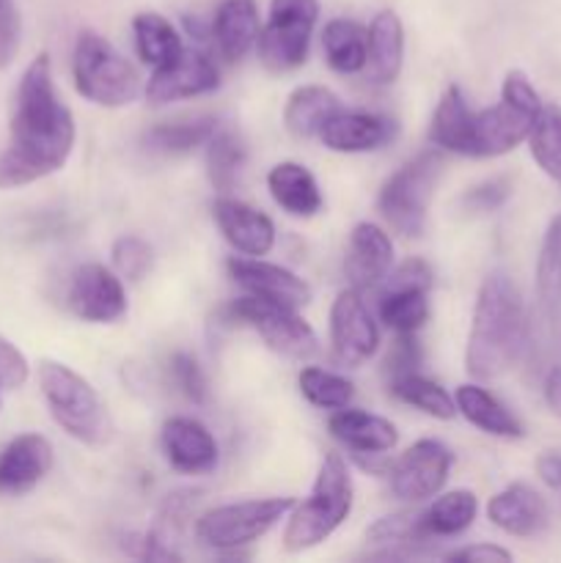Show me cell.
Returning a JSON list of instances; mask_svg holds the SVG:
<instances>
[{
	"instance_id": "cell-1",
	"label": "cell",
	"mask_w": 561,
	"mask_h": 563,
	"mask_svg": "<svg viewBox=\"0 0 561 563\" xmlns=\"http://www.w3.org/2000/svg\"><path fill=\"white\" fill-rule=\"evenodd\" d=\"M75 137V115L55 88L50 55H36L14 93L9 141L0 148V190L33 185L64 168Z\"/></svg>"
},
{
	"instance_id": "cell-2",
	"label": "cell",
	"mask_w": 561,
	"mask_h": 563,
	"mask_svg": "<svg viewBox=\"0 0 561 563\" xmlns=\"http://www.w3.org/2000/svg\"><path fill=\"white\" fill-rule=\"evenodd\" d=\"M542 113V99L522 71H509L501 88V102L471 110L460 86H449L435 108L429 137L435 146L462 157H498L528 141L534 121Z\"/></svg>"
},
{
	"instance_id": "cell-3",
	"label": "cell",
	"mask_w": 561,
	"mask_h": 563,
	"mask_svg": "<svg viewBox=\"0 0 561 563\" xmlns=\"http://www.w3.org/2000/svg\"><path fill=\"white\" fill-rule=\"evenodd\" d=\"M531 328L517 286L504 273L490 275L482 284L473 308L471 333L465 346L468 374L495 379L515 368L526 355Z\"/></svg>"
},
{
	"instance_id": "cell-4",
	"label": "cell",
	"mask_w": 561,
	"mask_h": 563,
	"mask_svg": "<svg viewBox=\"0 0 561 563\" xmlns=\"http://www.w3.org/2000/svg\"><path fill=\"white\" fill-rule=\"evenodd\" d=\"M38 388H42L53 421L69 438L82 445H105L113 434L108 407L102 405L88 379L58 361L38 363Z\"/></svg>"
},
{
	"instance_id": "cell-5",
	"label": "cell",
	"mask_w": 561,
	"mask_h": 563,
	"mask_svg": "<svg viewBox=\"0 0 561 563\" xmlns=\"http://www.w3.org/2000/svg\"><path fill=\"white\" fill-rule=\"evenodd\" d=\"M352 511V478L339 454H328L317 473L311 495L295 506L284 531L286 553H302L333 537Z\"/></svg>"
},
{
	"instance_id": "cell-6",
	"label": "cell",
	"mask_w": 561,
	"mask_h": 563,
	"mask_svg": "<svg viewBox=\"0 0 561 563\" xmlns=\"http://www.w3.org/2000/svg\"><path fill=\"white\" fill-rule=\"evenodd\" d=\"M72 75L77 93L99 108H124L141 93L135 66L108 38L94 31H82L77 36Z\"/></svg>"
},
{
	"instance_id": "cell-7",
	"label": "cell",
	"mask_w": 561,
	"mask_h": 563,
	"mask_svg": "<svg viewBox=\"0 0 561 563\" xmlns=\"http://www.w3.org/2000/svg\"><path fill=\"white\" fill-rule=\"evenodd\" d=\"M438 152H427L421 157L402 165L394 176L383 185L377 198V209L385 223L402 236H421L427 229L429 201H432L435 181L440 176Z\"/></svg>"
},
{
	"instance_id": "cell-8",
	"label": "cell",
	"mask_w": 561,
	"mask_h": 563,
	"mask_svg": "<svg viewBox=\"0 0 561 563\" xmlns=\"http://www.w3.org/2000/svg\"><path fill=\"white\" fill-rule=\"evenodd\" d=\"M295 509L292 498H264V500H242V504L218 506L198 517L196 539L209 550L248 548L256 539H262L270 528L278 526L286 511Z\"/></svg>"
},
{
	"instance_id": "cell-9",
	"label": "cell",
	"mask_w": 561,
	"mask_h": 563,
	"mask_svg": "<svg viewBox=\"0 0 561 563\" xmlns=\"http://www.w3.org/2000/svg\"><path fill=\"white\" fill-rule=\"evenodd\" d=\"M317 20L319 0H273L267 25L262 27L256 42L262 64L278 75L306 64Z\"/></svg>"
},
{
	"instance_id": "cell-10",
	"label": "cell",
	"mask_w": 561,
	"mask_h": 563,
	"mask_svg": "<svg viewBox=\"0 0 561 563\" xmlns=\"http://www.w3.org/2000/svg\"><path fill=\"white\" fill-rule=\"evenodd\" d=\"M229 313L237 322L256 330L264 344L278 352V355L292 357V361H311L319 352L317 333L297 313V308L264 300V297L256 295H245L231 302Z\"/></svg>"
},
{
	"instance_id": "cell-11",
	"label": "cell",
	"mask_w": 561,
	"mask_h": 563,
	"mask_svg": "<svg viewBox=\"0 0 561 563\" xmlns=\"http://www.w3.org/2000/svg\"><path fill=\"white\" fill-rule=\"evenodd\" d=\"M451 465H454V454L443 443L418 440L402 454L396 465H391V493L410 504L435 498L449 482Z\"/></svg>"
},
{
	"instance_id": "cell-12",
	"label": "cell",
	"mask_w": 561,
	"mask_h": 563,
	"mask_svg": "<svg viewBox=\"0 0 561 563\" xmlns=\"http://www.w3.org/2000/svg\"><path fill=\"white\" fill-rule=\"evenodd\" d=\"M330 341H333L336 357L346 366H361L377 352V322H374L361 289H355V286L339 291V297L333 300V308H330Z\"/></svg>"
},
{
	"instance_id": "cell-13",
	"label": "cell",
	"mask_w": 561,
	"mask_h": 563,
	"mask_svg": "<svg viewBox=\"0 0 561 563\" xmlns=\"http://www.w3.org/2000/svg\"><path fill=\"white\" fill-rule=\"evenodd\" d=\"M220 86V71L212 58L198 49H182L174 60L154 69L148 77L146 99L152 104L179 102V99L201 97V93L215 91Z\"/></svg>"
},
{
	"instance_id": "cell-14",
	"label": "cell",
	"mask_w": 561,
	"mask_h": 563,
	"mask_svg": "<svg viewBox=\"0 0 561 563\" xmlns=\"http://www.w3.org/2000/svg\"><path fill=\"white\" fill-rule=\"evenodd\" d=\"M69 308L82 322L108 324L127 313V295L121 278L102 264H82L69 284Z\"/></svg>"
},
{
	"instance_id": "cell-15",
	"label": "cell",
	"mask_w": 561,
	"mask_h": 563,
	"mask_svg": "<svg viewBox=\"0 0 561 563\" xmlns=\"http://www.w3.org/2000/svg\"><path fill=\"white\" fill-rule=\"evenodd\" d=\"M53 467V445L44 434L25 432L0 451V495L20 498L36 489Z\"/></svg>"
},
{
	"instance_id": "cell-16",
	"label": "cell",
	"mask_w": 561,
	"mask_h": 563,
	"mask_svg": "<svg viewBox=\"0 0 561 563\" xmlns=\"http://www.w3.org/2000/svg\"><path fill=\"white\" fill-rule=\"evenodd\" d=\"M163 451L170 467L187 476H204L218 467V443L196 418L176 416L163 423Z\"/></svg>"
},
{
	"instance_id": "cell-17",
	"label": "cell",
	"mask_w": 561,
	"mask_h": 563,
	"mask_svg": "<svg viewBox=\"0 0 561 563\" xmlns=\"http://www.w3.org/2000/svg\"><path fill=\"white\" fill-rule=\"evenodd\" d=\"M229 275L248 291V295L264 297V300L284 302V306L302 308L311 300V289L302 278H297L292 269L280 264L262 262V256L251 258H229Z\"/></svg>"
},
{
	"instance_id": "cell-18",
	"label": "cell",
	"mask_w": 561,
	"mask_h": 563,
	"mask_svg": "<svg viewBox=\"0 0 561 563\" xmlns=\"http://www.w3.org/2000/svg\"><path fill=\"white\" fill-rule=\"evenodd\" d=\"M394 121L377 113H363V110H336L319 130V141L330 152L341 154L377 152L385 143L394 141Z\"/></svg>"
},
{
	"instance_id": "cell-19",
	"label": "cell",
	"mask_w": 561,
	"mask_h": 563,
	"mask_svg": "<svg viewBox=\"0 0 561 563\" xmlns=\"http://www.w3.org/2000/svg\"><path fill=\"white\" fill-rule=\"evenodd\" d=\"M212 218L220 234L226 236L234 251L245 256H267L275 245V225L258 209L237 201V198H218L212 203Z\"/></svg>"
},
{
	"instance_id": "cell-20",
	"label": "cell",
	"mask_w": 561,
	"mask_h": 563,
	"mask_svg": "<svg viewBox=\"0 0 561 563\" xmlns=\"http://www.w3.org/2000/svg\"><path fill=\"white\" fill-rule=\"evenodd\" d=\"M394 267V242L380 225L358 223L350 234L346 245L344 273L350 278V286L355 289H372L380 280L388 278Z\"/></svg>"
},
{
	"instance_id": "cell-21",
	"label": "cell",
	"mask_w": 561,
	"mask_h": 563,
	"mask_svg": "<svg viewBox=\"0 0 561 563\" xmlns=\"http://www.w3.org/2000/svg\"><path fill=\"white\" fill-rule=\"evenodd\" d=\"M487 517L495 528L509 537H534L548 522V506L542 495L528 484H512L504 493L490 498Z\"/></svg>"
},
{
	"instance_id": "cell-22",
	"label": "cell",
	"mask_w": 561,
	"mask_h": 563,
	"mask_svg": "<svg viewBox=\"0 0 561 563\" xmlns=\"http://www.w3.org/2000/svg\"><path fill=\"white\" fill-rule=\"evenodd\" d=\"M328 429L344 449L355 451V454H385L399 440V432L388 418L363 410H346V407L330 416Z\"/></svg>"
},
{
	"instance_id": "cell-23",
	"label": "cell",
	"mask_w": 561,
	"mask_h": 563,
	"mask_svg": "<svg viewBox=\"0 0 561 563\" xmlns=\"http://www.w3.org/2000/svg\"><path fill=\"white\" fill-rule=\"evenodd\" d=\"M405 60V27L394 11H380L369 27L366 77L374 86H391Z\"/></svg>"
},
{
	"instance_id": "cell-24",
	"label": "cell",
	"mask_w": 561,
	"mask_h": 563,
	"mask_svg": "<svg viewBox=\"0 0 561 563\" xmlns=\"http://www.w3.org/2000/svg\"><path fill=\"white\" fill-rule=\"evenodd\" d=\"M212 33L223 58H245L248 49L258 42V33H262L256 0H223L215 11Z\"/></svg>"
},
{
	"instance_id": "cell-25",
	"label": "cell",
	"mask_w": 561,
	"mask_h": 563,
	"mask_svg": "<svg viewBox=\"0 0 561 563\" xmlns=\"http://www.w3.org/2000/svg\"><path fill=\"white\" fill-rule=\"evenodd\" d=\"M273 201L292 218H314L322 209V192L311 170L300 163H278L267 174Z\"/></svg>"
},
{
	"instance_id": "cell-26",
	"label": "cell",
	"mask_w": 561,
	"mask_h": 563,
	"mask_svg": "<svg viewBox=\"0 0 561 563\" xmlns=\"http://www.w3.org/2000/svg\"><path fill=\"white\" fill-rule=\"evenodd\" d=\"M457 412L465 418L468 423L479 429L484 434H493V438H522V423L490 394L487 388H479V385H460L454 394Z\"/></svg>"
},
{
	"instance_id": "cell-27",
	"label": "cell",
	"mask_w": 561,
	"mask_h": 563,
	"mask_svg": "<svg viewBox=\"0 0 561 563\" xmlns=\"http://www.w3.org/2000/svg\"><path fill=\"white\" fill-rule=\"evenodd\" d=\"M336 110H341V102L330 88L300 86L286 99L284 124L295 137H314Z\"/></svg>"
},
{
	"instance_id": "cell-28",
	"label": "cell",
	"mask_w": 561,
	"mask_h": 563,
	"mask_svg": "<svg viewBox=\"0 0 561 563\" xmlns=\"http://www.w3.org/2000/svg\"><path fill=\"white\" fill-rule=\"evenodd\" d=\"M479 515V498L471 489H454L446 493L429 506L424 515H418L424 539H451L473 526Z\"/></svg>"
},
{
	"instance_id": "cell-29",
	"label": "cell",
	"mask_w": 561,
	"mask_h": 563,
	"mask_svg": "<svg viewBox=\"0 0 561 563\" xmlns=\"http://www.w3.org/2000/svg\"><path fill=\"white\" fill-rule=\"evenodd\" d=\"M324 58L339 75H358L366 69L369 31L355 20H330L322 31Z\"/></svg>"
},
{
	"instance_id": "cell-30",
	"label": "cell",
	"mask_w": 561,
	"mask_h": 563,
	"mask_svg": "<svg viewBox=\"0 0 561 563\" xmlns=\"http://www.w3.org/2000/svg\"><path fill=\"white\" fill-rule=\"evenodd\" d=\"M537 300L550 322L561 319V214L548 223L537 258Z\"/></svg>"
},
{
	"instance_id": "cell-31",
	"label": "cell",
	"mask_w": 561,
	"mask_h": 563,
	"mask_svg": "<svg viewBox=\"0 0 561 563\" xmlns=\"http://www.w3.org/2000/svg\"><path fill=\"white\" fill-rule=\"evenodd\" d=\"M429 291L413 286H383L380 319L396 335H413L429 319Z\"/></svg>"
},
{
	"instance_id": "cell-32",
	"label": "cell",
	"mask_w": 561,
	"mask_h": 563,
	"mask_svg": "<svg viewBox=\"0 0 561 563\" xmlns=\"http://www.w3.org/2000/svg\"><path fill=\"white\" fill-rule=\"evenodd\" d=\"M132 33H135V47L141 60L154 66V69H160V66H165L182 53V38L176 27L165 16L154 14V11L138 14L132 20Z\"/></svg>"
},
{
	"instance_id": "cell-33",
	"label": "cell",
	"mask_w": 561,
	"mask_h": 563,
	"mask_svg": "<svg viewBox=\"0 0 561 563\" xmlns=\"http://www.w3.org/2000/svg\"><path fill=\"white\" fill-rule=\"evenodd\" d=\"M218 132V121L212 115H198L190 121H174V124H157L143 135L152 152L160 154H185L198 146H207L209 137Z\"/></svg>"
},
{
	"instance_id": "cell-34",
	"label": "cell",
	"mask_w": 561,
	"mask_h": 563,
	"mask_svg": "<svg viewBox=\"0 0 561 563\" xmlns=\"http://www.w3.org/2000/svg\"><path fill=\"white\" fill-rule=\"evenodd\" d=\"M388 388L396 399L427 412V416L438 418V421H451L457 416V401L446 394V388H440L432 379L421 377L418 372L399 374V377L391 379Z\"/></svg>"
},
{
	"instance_id": "cell-35",
	"label": "cell",
	"mask_w": 561,
	"mask_h": 563,
	"mask_svg": "<svg viewBox=\"0 0 561 563\" xmlns=\"http://www.w3.org/2000/svg\"><path fill=\"white\" fill-rule=\"evenodd\" d=\"M531 154L539 168L561 185V108L559 104H542V113L534 121V130L528 135Z\"/></svg>"
},
{
	"instance_id": "cell-36",
	"label": "cell",
	"mask_w": 561,
	"mask_h": 563,
	"mask_svg": "<svg viewBox=\"0 0 561 563\" xmlns=\"http://www.w3.org/2000/svg\"><path fill=\"white\" fill-rule=\"evenodd\" d=\"M242 165H245V146L240 143V137L231 132H215L207 141V168L215 190H234Z\"/></svg>"
},
{
	"instance_id": "cell-37",
	"label": "cell",
	"mask_w": 561,
	"mask_h": 563,
	"mask_svg": "<svg viewBox=\"0 0 561 563\" xmlns=\"http://www.w3.org/2000/svg\"><path fill=\"white\" fill-rule=\"evenodd\" d=\"M297 383H300V394L306 396L314 407H322V410H341V407H350L352 396H355L350 379L339 377V374L333 372H324V368L317 366L302 368Z\"/></svg>"
},
{
	"instance_id": "cell-38",
	"label": "cell",
	"mask_w": 561,
	"mask_h": 563,
	"mask_svg": "<svg viewBox=\"0 0 561 563\" xmlns=\"http://www.w3.org/2000/svg\"><path fill=\"white\" fill-rule=\"evenodd\" d=\"M110 256H113V267L130 280H141L152 269V247L141 236L130 234L116 240Z\"/></svg>"
},
{
	"instance_id": "cell-39",
	"label": "cell",
	"mask_w": 561,
	"mask_h": 563,
	"mask_svg": "<svg viewBox=\"0 0 561 563\" xmlns=\"http://www.w3.org/2000/svg\"><path fill=\"white\" fill-rule=\"evenodd\" d=\"M366 539L374 544H421L427 542L418 526V515H391L374 522L366 531Z\"/></svg>"
},
{
	"instance_id": "cell-40",
	"label": "cell",
	"mask_w": 561,
	"mask_h": 563,
	"mask_svg": "<svg viewBox=\"0 0 561 563\" xmlns=\"http://www.w3.org/2000/svg\"><path fill=\"white\" fill-rule=\"evenodd\" d=\"M170 377H174L176 388L185 394V399H190L193 405H207L209 385L201 366L196 363V357H190L187 352H176V355L170 357Z\"/></svg>"
},
{
	"instance_id": "cell-41",
	"label": "cell",
	"mask_w": 561,
	"mask_h": 563,
	"mask_svg": "<svg viewBox=\"0 0 561 563\" xmlns=\"http://www.w3.org/2000/svg\"><path fill=\"white\" fill-rule=\"evenodd\" d=\"M509 196L512 181L506 179V176H501V179H490L471 187V190L465 192V198H462V207H465L468 212H495L498 207H504Z\"/></svg>"
},
{
	"instance_id": "cell-42",
	"label": "cell",
	"mask_w": 561,
	"mask_h": 563,
	"mask_svg": "<svg viewBox=\"0 0 561 563\" xmlns=\"http://www.w3.org/2000/svg\"><path fill=\"white\" fill-rule=\"evenodd\" d=\"M20 11L14 0H0V69H9L20 53Z\"/></svg>"
},
{
	"instance_id": "cell-43",
	"label": "cell",
	"mask_w": 561,
	"mask_h": 563,
	"mask_svg": "<svg viewBox=\"0 0 561 563\" xmlns=\"http://www.w3.org/2000/svg\"><path fill=\"white\" fill-rule=\"evenodd\" d=\"M28 377H31L28 357L9 339L0 335V385H3V390L22 388L28 383Z\"/></svg>"
},
{
	"instance_id": "cell-44",
	"label": "cell",
	"mask_w": 561,
	"mask_h": 563,
	"mask_svg": "<svg viewBox=\"0 0 561 563\" xmlns=\"http://www.w3.org/2000/svg\"><path fill=\"white\" fill-rule=\"evenodd\" d=\"M418 363H421V350H418L416 339L413 335H399L396 344L391 346L388 361H385V372L391 374V379L399 377V374L416 372Z\"/></svg>"
},
{
	"instance_id": "cell-45",
	"label": "cell",
	"mask_w": 561,
	"mask_h": 563,
	"mask_svg": "<svg viewBox=\"0 0 561 563\" xmlns=\"http://www.w3.org/2000/svg\"><path fill=\"white\" fill-rule=\"evenodd\" d=\"M432 284H435L432 267H429L427 262H421V258H410V262L399 264L394 273H388V280H385V286H413V289H424V291L432 289Z\"/></svg>"
},
{
	"instance_id": "cell-46",
	"label": "cell",
	"mask_w": 561,
	"mask_h": 563,
	"mask_svg": "<svg viewBox=\"0 0 561 563\" xmlns=\"http://www.w3.org/2000/svg\"><path fill=\"white\" fill-rule=\"evenodd\" d=\"M449 561L460 563H509L512 553L509 550L498 548V544H471V548L454 550L449 555Z\"/></svg>"
},
{
	"instance_id": "cell-47",
	"label": "cell",
	"mask_w": 561,
	"mask_h": 563,
	"mask_svg": "<svg viewBox=\"0 0 561 563\" xmlns=\"http://www.w3.org/2000/svg\"><path fill=\"white\" fill-rule=\"evenodd\" d=\"M537 476L548 484L550 489L561 487V454H542L537 460Z\"/></svg>"
},
{
	"instance_id": "cell-48",
	"label": "cell",
	"mask_w": 561,
	"mask_h": 563,
	"mask_svg": "<svg viewBox=\"0 0 561 563\" xmlns=\"http://www.w3.org/2000/svg\"><path fill=\"white\" fill-rule=\"evenodd\" d=\"M544 401H548L550 412L561 418V366H553L544 377Z\"/></svg>"
},
{
	"instance_id": "cell-49",
	"label": "cell",
	"mask_w": 561,
	"mask_h": 563,
	"mask_svg": "<svg viewBox=\"0 0 561 563\" xmlns=\"http://www.w3.org/2000/svg\"><path fill=\"white\" fill-rule=\"evenodd\" d=\"M0 394H3V385H0Z\"/></svg>"
}]
</instances>
